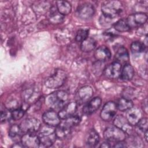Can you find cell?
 I'll return each mask as SVG.
<instances>
[{
    "label": "cell",
    "instance_id": "obj_1",
    "mask_svg": "<svg viewBox=\"0 0 148 148\" xmlns=\"http://www.w3.org/2000/svg\"><path fill=\"white\" fill-rule=\"evenodd\" d=\"M68 99V93L64 90H58L48 95L45 99L46 105L52 110L61 109Z\"/></svg>",
    "mask_w": 148,
    "mask_h": 148
},
{
    "label": "cell",
    "instance_id": "obj_2",
    "mask_svg": "<svg viewBox=\"0 0 148 148\" xmlns=\"http://www.w3.org/2000/svg\"><path fill=\"white\" fill-rule=\"evenodd\" d=\"M123 9V3L119 1H107L101 6L103 16L112 20L120 15Z\"/></svg>",
    "mask_w": 148,
    "mask_h": 148
},
{
    "label": "cell",
    "instance_id": "obj_3",
    "mask_svg": "<svg viewBox=\"0 0 148 148\" xmlns=\"http://www.w3.org/2000/svg\"><path fill=\"white\" fill-rule=\"evenodd\" d=\"M38 135L40 145L44 147L51 146L56 140V135L55 130L53 127L47 125L40 127Z\"/></svg>",
    "mask_w": 148,
    "mask_h": 148
},
{
    "label": "cell",
    "instance_id": "obj_4",
    "mask_svg": "<svg viewBox=\"0 0 148 148\" xmlns=\"http://www.w3.org/2000/svg\"><path fill=\"white\" fill-rule=\"evenodd\" d=\"M66 79V73L62 69H57L46 79L45 86L51 89L58 88L64 84Z\"/></svg>",
    "mask_w": 148,
    "mask_h": 148
},
{
    "label": "cell",
    "instance_id": "obj_5",
    "mask_svg": "<svg viewBox=\"0 0 148 148\" xmlns=\"http://www.w3.org/2000/svg\"><path fill=\"white\" fill-rule=\"evenodd\" d=\"M103 137L108 142L116 143L124 140L126 134L115 126L109 127L103 131Z\"/></svg>",
    "mask_w": 148,
    "mask_h": 148
},
{
    "label": "cell",
    "instance_id": "obj_6",
    "mask_svg": "<svg viewBox=\"0 0 148 148\" xmlns=\"http://www.w3.org/2000/svg\"><path fill=\"white\" fill-rule=\"evenodd\" d=\"M22 131L25 133H35L41 127L40 121L34 117L24 119L20 125Z\"/></svg>",
    "mask_w": 148,
    "mask_h": 148
},
{
    "label": "cell",
    "instance_id": "obj_7",
    "mask_svg": "<svg viewBox=\"0 0 148 148\" xmlns=\"http://www.w3.org/2000/svg\"><path fill=\"white\" fill-rule=\"evenodd\" d=\"M95 13L94 6L89 2H84L79 5L76 11L77 16L82 20L90 19Z\"/></svg>",
    "mask_w": 148,
    "mask_h": 148
},
{
    "label": "cell",
    "instance_id": "obj_8",
    "mask_svg": "<svg viewBox=\"0 0 148 148\" xmlns=\"http://www.w3.org/2000/svg\"><path fill=\"white\" fill-rule=\"evenodd\" d=\"M40 90L38 87L29 86L23 90L21 92V98L25 103L36 102L39 99Z\"/></svg>",
    "mask_w": 148,
    "mask_h": 148
},
{
    "label": "cell",
    "instance_id": "obj_9",
    "mask_svg": "<svg viewBox=\"0 0 148 148\" xmlns=\"http://www.w3.org/2000/svg\"><path fill=\"white\" fill-rule=\"evenodd\" d=\"M126 20L130 28L139 27L146 23L147 15L142 12L135 13L129 15Z\"/></svg>",
    "mask_w": 148,
    "mask_h": 148
},
{
    "label": "cell",
    "instance_id": "obj_10",
    "mask_svg": "<svg viewBox=\"0 0 148 148\" xmlns=\"http://www.w3.org/2000/svg\"><path fill=\"white\" fill-rule=\"evenodd\" d=\"M117 110L116 103L113 101H109L103 106L100 113V117L103 120L109 121L115 116Z\"/></svg>",
    "mask_w": 148,
    "mask_h": 148
},
{
    "label": "cell",
    "instance_id": "obj_11",
    "mask_svg": "<svg viewBox=\"0 0 148 148\" xmlns=\"http://www.w3.org/2000/svg\"><path fill=\"white\" fill-rule=\"evenodd\" d=\"M93 95V90L89 86H84L80 88L76 93L75 99L77 103L82 104L87 102Z\"/></svg>",
    "mask_w": 148,
    "mask_h": 148
},
{
    "label": "cell",
    "instance_id": "obj_12",
    "mask_svg": "<svg viewBox=\"0 0 148 148\" xmlns=\"http://www.w3.org/2000/svg\"><path fill=\"white\" fill-rule=\"evenodd\" d=\"M21 143L23 147L36 148L40 146L39 137L34 133H25L21 138Z\"/></svg>",
    "mask_w": 148,
    "mask_h": 148
},
{
    "label": "cell",
    "instance_id": "obj_13",
    "mask_svg": "<svg viewBox=\"0 0 148 148\" xmlns=\"http://www.w3.org/2000/svg\"><path fill=\"white\" fill-rule=\"evenodd\" d=\"M121 63L114 61L108 65L103 70L104 75L109 79H117L120 77L121 71Z\"/></svg>",
    "mask_w": 148,
    "mask_h": 148
},
{
    "label": "cell",
    "instance_id": "obj_14",
    "mask_svg": "<svg viewBox=\"0 0 148 148\" xmlns=\"http://www.w3.org/2000/svg\"><path fill=\"white\" fill-rule=\"evenodd\" d=\"M113 124L115 127L122 130L126 134L132 135L133 132L132 125H131L127 118L123 115L117 116L113 120Z\"/></svg>",
    "mask_w": 148,
    "mask_h": 148
},
{
    "label": "cell",
    "instance_id": "obj_15",
    "mask_svg": "<svg viewBox=\"0 0 148 148\" xmlns=\"http://www.w3.org/2000/svg\"><path fill=\"white\" fill-rule=\"evenodd\" d=\"M77 103L76 102L72 101L66 103L59 111L58 116L61 120L66 119L74 115L77 110Z\"/></svg>",
    "mask_w": 148,
    "mask_h": 148
},
{
    "label": "cell",
    "instance_id": "obj_16",
    "mask_svg": "<svg viewBox=\"0 0 148 148\" xmlns=\"http://www.w3.org/2000/svg\"><path fill=\"white\" fill-rule=\"evenodd\" d=\"M42 120L45 124L50 127H57L61 123L58 113L54 110L45 112L42 115Z\"/></svg>",
    "mask_w": 148,
    "mask_h": 148
},
{
    "label": "cell",
    "instance_id": "obj_17",
    "mask_svg": "<svg viewBox=\"0 0 148 148\" xmlns=\"http://www.w3.org/2000/svg\"><path fill=\"white\" fill-rule=\"evenodd\" d=\"M102 103V99L98 97H94L89 101L83 107V112L86 115H90L96 112Z\"/></svg>",
    "mask_w": 148,
    "mask_h": 148
},
{
    "label": "cell",
    "instance_id": "obj_18",
    "mask_svg": "<svg viewBox=\"0 0 148 148\" xmlns=\"http://www.w3.org/2000/svg\"><path fill=\"white\" fill-rule=\"evenodd\" d=\"M125 117L131 125H136L142 118V112L139 108L133 106L127 110Z\"/></svg>",
    "mask_w": 148,
    "mask_h": 148
},
{
    "label": "cell",
    "instance_id": "obj_19",
    "mask_svg": "<svg viewBox=\"0 0 148 148\" xmlns=\"http://www.w3.org/2000/svg\"><path fill=\"white\" fill-rule=\"evenodd\" d=\"M112 54L110 50L105 46L98 47L94 52L95 58L101 62L108 61L111 58Z\"/></svg>",
    "mask_w": 148,
    "mask_h": 148
},
{
    "label": "cell",
    "instance_id": "obj_20",
    "mask_svg": "<svg viewBox=\"0 0 148 148\" xmlns=\"http://www.w3.org/2000/svg\"><path fill=\"white\" fill-rule=\"evenodd\" d=\"M71 128L72 127L63 120L56 127L55 130L57 138L60 139H65L71 133Z\"/></svg>",
    "mask_w": 148,
    "mask_h": 148
},
{
    "label": "cell",
    "instance_id": "obj_21",
    "mask_svg": "<svg viewBox=\"0 0 148 148\" xmlns=\"http://www.w3.org/2000/svg\"><path fill=\"white\" fill-rule=\"evenodd\" d=\"M99 141V136L94 129H91L86 135V143L88 147H95Z\"/></svg>",
    "mask_w": 148,
    "mask_h": 148
},
{
    "label": "cell",
    "instance_id": "obj_22",
    "mask_svg": "<svg viewBox=\"0 0 148 148\" xmlns=\"http://www.w3.org/2000/svg\"><path fill=\"white\" fill-rule=\"evenodd\" d=\"M134 73L135 72L132 66L129 64H127L121 69L120 77L124 81H128L132 79Z\"/></svg>",
    "mask_w": 148,
    "mask_h": 148
},
{
    "label": "cell",
    "instance_id": "obj_23",
    "mask_svg": "<svg viewBox=\"0 0 148 148\" xmlns=\"http://www.w3.org/2000/svg\"><path fill=\"white\" fill-rule=\"evenodd\" d=\"M50 14L49 16V21L53 24H58L61 23L64 19V16L58 12L57 8L54 6L51 7Z\"/></svg>",
    "mask_w": 148,
    "mask_h": 148
},
{
    "label": "cell",
    "instance_id": "obj_24",
    "mask_svg": "<svg viewBox=\"0 0 148 148\" xmlns=\"http://www.w3.org/2000/svg\"><path fill=\"white\" fill-rule=\"evenodd\" d=\"M115 58L119 62H127L129 60V54L127 49L124 46H120L116 51Z\"/></svg>",
    "mask_w": 148,
    "mask_h": 148
},
{
    "label": "cell",
    "instance_id": "obj_25",
    "mask_svg": "<svg viewBox=\"0 0 148 148\" xmlns=\"http://www.w3.org/2000/svg\"><path fill=\"white\" fill-rule=\"evenodd\" d=\"M57 10L62 15L65 16L69 14L72 10L71 3L66 1H59L56 2Z\"/></svg>",
    "mask_w": 148,
    "mask_h": 148
},
{
    "label": "cell",
    "instance_id": "obj_26",
    "mask_svg": "<svg viewBox=\"0 0 148 148\" xmlns=\"http://www.w3.org/2000/svg\"><path fill=\"white\" fill-rule=\"evenodd\" d=\"M117 109L121 112L127 111L134 106V103L131 100L125 97L120 98L116 103Z\"/></svg>",
    "mask_w": 148,
    "mask_h": 148
},
{
    "label": "cell",
    "instance_id": "obj_27",
    "mask_svg": "<svg viewBox=\"0 0 148 148\" xmlns=\"http://www.w3.org/2000/svg\"><path fill=\"white\" fill-rule=\"evenodd\" d=\"M97 43L95 40L91 37H88L81 42L80 49L84 52H90L92 51L96 47Z\"/></svg>",
    "mask_w": 148,
    "mask_h": 148
},
{
    "label": "cell",
    "instance_id": "obj_28",
    "mask_svg": "<svg viewBox=\"0 0 148 148\" xmlns=\"http://www.w3.org/2000/svg\"><path fill=\"white\" fill-rule=\"evenodd\" d=\"M51 6L48 4L47 2L42 1L37 2L36 4L33 5V9L34 12L38 14H44L47 13V12L50 9Z\"/></svg>",
    "mask_w": 148,
    "mask_h": 148
},
{
    "label": "cell",
    "instance_id": "obj_29",
    "mask_svg": "<svg viewBox=\"0 0 148 148\" xmlns=\"http://www.w3.org/2000/svg\"><path fill=\"white\" fill-rule=\"evenodd\" d=\"M114 29L118 32H124L128 31L130 29V28L127 23V20L121 18L114 23Z\"/></svg>",
    "mask_w": 148,
    "mask_h": 148
},
{
    "label": "cell",
    "instance_id": "obj_30",
    "mask_svg": "<svg viewBox=\"0 0 148 148\" xmlns=\"http://www.w3.org/2000/svg\"><path fill=\"white\" fill-rule=\"evenodd\" d=\"M23 131L20 125L13 124L10 126L9 130V136L12 139H17L22 136Z\"/></svg>",
    "mask_w": 148,
    "mask_h": 148
},
{
    "label": "cell",
    "instance_id": "obj_31",
    "mask_svg": "<svg viewBox=\"0 0 148 148\" xmlns=\"http://www.w3.org/2000/svg\"><path fill=\"white\" fill-rule=\"evenodd\" d=\"M145 45L140 41H134L131 45V50L133 53H140L145 51Z\"/></svg>",
    "mask_w": 148,
    "mask_h": 148
},
{
    "label": "cell",
    "instance_id": "obj_32",
    "mask_svg": "<svg viewBox=\"0 0 148 148\" xmlns=\"http://www.w3.org/2000/svg\"><path fill=\"white\" fill-rule=\"evenodd\" d=\"M127 146H132V147H142V143L141 139L137 136L131 135L130 138H128L127 140L125 142Z\"/></svg>",
    "mask_w": 148,
    "mask_h": 148
},
{
    "label": "cell",
    "instance_id": "obj_33",
    "mask_svg": "<svg viewBox=\"0 0 148 148\" xmlns=\"http://www.w3.org/2000/svg\"><path fill=\"white\" fill-rule=\"evenodd\" d=\"M88 32H89V30L88 29H86V28L79 29L76 32V35L75 37L76 40L78 42H82L83 40H84L88 38Z\"/></svg>",
    "mask_w": 148,
    "mask_h": 148
},
{
    "label": "cell",
    "instance_id": "obj_34",
    "mask_svg": "<svg viewBox=\"0 0 148 148\" xmlns=\"http://www.w3.org/2000/svg\"><path fill=\"white\" fill-rule=\"evenodd\" d=\"M24 113H25V110L22 107L16 109L11 111L12 119L14 121L18 120L23 117Z\"/></svg>",
    "mask_w": 148,
    "mask_h": 148
},
{
    "label": "cell",
    "instance_id": "obj_35",
    "mask_svg": "<svg viewBox=\"0 0 148 148\" xmlns=\"http://www.w3.org/2000/svg\"><path fill=\"white\" fill-rule=\"evenodd\" d=\"M19 102L14 98H12L6 101V108L7 109L12 111L16 109L20 108Z\"/></svg>",
    "mask_w": 148,
    "mask_h": 148
},
{
    "label": "cell",
    "instance_id": "obj_36",
    "mask_svg": "<svg viewBox=\"0 0 148 148\" xmlns=\"http://www.w3.org/2000/svg\"><path fill=\"white\" fill-rule=\"evenodd\" d=\"M138 129L145 133L146 131H147V125H148V121H147V119L146 117H142L139 121L138 123L136 124Z\"/></svg>",
    "mask_w": 148,
    "mask_h": 148
},
{
    "label": "cell",
    "instance_id": "obj_37",
    "mask_svg": "<svg viewBox=\"0 0 148 148\" xmlns=\"http://www.w3.org/2000/svg\"><path fill=\"white\" fill-rule=\"evenodd\" d=\"M12 119L11 115V111L7 109V110H3L1 111V122H5Z\"/></svg>",
    "mask_w": 148,
    "mask_h": 148
},
{
    "label": "cell",
    "instance_id": "obj_38",
    "mask_svg": "<svg viewBox=\"0 0 148 148\" xmlns=\"http://www.w3.org/2000/svg\"><path fill=\"white\" fill-rule=\"evenodd\" d=\"M113 147H125L127 146L126 142L124 140H122V141L116 142Z\"/></svg>",
    "mask_w": 148,
    "mask_h": 148
},
{
    "label": "cell",
    "instance_id": "obj_39",
    "mask_svg": "<svg viewBox=\"0 0 148 148\" xmlns=\"http://www.w3.org/2000/svg\"><path fill=\"white\" fill-rule=\"evenodd\" d=\"M143 111L147 113V98H146L145 100H143Z\"/></svg>",
    "mask_w": 148,
    "mask_h": 148
},
{
    "label": "cell",
    "instance_id": "obj_40",
    "mask_svg": "<svg viewBox=\"0 0 148 148\" xmlns=\"http://www.w3.org/2000/svg\"><path fill=\"white\" fill-rule=\"evenodd\" d=\"M110 146H111L110 145L109 143L108 142H103V143L101 145V146H100V147H102V148H108V147H110Z\"/></svg>",
    "mask_w": 148,
    "mask_h": 148
}]
</instances>
